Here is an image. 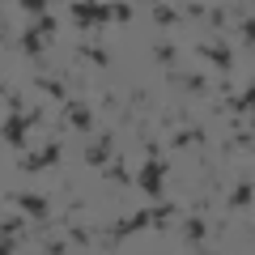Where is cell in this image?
Listing matches in <instances>:
<instances>
[{
	"instance_id": "23",
	"label": "cell",
	"mask_w": 255,
	"mask_h": 255,
	"mask_svg": "<svg viewBox=\"0 0 255 255\" xmlns=\"http://www.w3.org/2000/svg\"><path fill=\"white\" fill-rule=\"evenodd\" d=\"M0 234H4V238H17V234H21V217H4Z\"/></svg>"
},
{
	"instance_id": "5",
	"label": "cell",
	"mask_w": 255,
	"mask_h": 255,
	"mask_svg": "<svg viewBox=\"0 0 255 255\" xmlns=\"http://www.w3.org/2000/svg\"><path fill=\"white\" fill-rule=\"evenodd\" d=\"M60 153H64V145H60V140H47V145L38 149L34 157H21V170H30V174H34V170H47V166H55V162H60Z\"/></svg>"
},
{
	"instance_id": "22",
	"label": "cell",
	"mask_w": 255,
	"mask_h": 255,
	"mask_svg": "<svg viewBox=\"0 0 255 255\" xmlns=\"http://www.w3.org/2000/svg\"><path fill=\"white\" fill-rule=\"evenodd\" d=\"M38 34H43V38H55V30H60V26H55V17H51V13H47V17H38Z\"/></svg>"
},
{
	"instance_id": "29",
	"label": "cell",
	"mask_w": 255,
	"mask_h": 255,
	"mask_svg": "<svg viewBox=\"0 0 255 255\" xmlns=\"http://www.w3.org/2000/svg\"><path fill=\"white\" fill-rule=\"evenodd\" d=\"M0 255H17V243H13V238H4V243H0Z\"/></svg>"
},
{
	"instance_id": "17",
	"label": "cell",
	"mask_w": 255,
	"mask_h": 255,
	"mask_svg": "<svg viewBox=\"0 0 255 255\" xmlns=\"http://www.w3.org/2000/svg\"><path fill=\"white\" fill-rule=\"evenodd\" d=\"M153 21H157V26H174V21H179V9H170V4H153Z\"/></svg>"
},
{
	"instance_id": "25",
	"label": "cell",
	"mask_w": 255,
	"mask_h": 255,
	"mask_svg": "<svg viewBox=\"0 0 255 255\" xmlns=\"http://www.w3.org/2000/svg\"><path fill=\"white\" fill-rule=\"evenodd\" d=\"M115 9V21H132V4H111Z\"/></svg>"
},
{
	"instance_id": "4",
	"label": "cell",
	"mask_w": 255,
	"mask_h": 255,
	"mask_svg": "<svg viewBox=\"0 0 255 255\" xmlns=\"http://www.w3.org/2000/svg\"><path fill=\"white\" fill-rule=\"evenodd\" d=\"M9 204H17V213H30L34 221L51 217V204H47L43 196H30V191H9Z\"/></svg>"
},
{
	"instance_id": "18",
	"label": "cell",
	"mask_w": 255,
	"mask_h": 255,
	"mask_svg": "<svg viewBox=\"0 0 255 255\" xmlns=\"http://www.w3.org/2000/svg\"><path fill=\"white\" fill-rule=\"evenodd\" d=\"M183 234H187V243H200V238L209 234V226H204L200 217H191V221H187V230H183Z\"/></svg>"
},
{
	"instance_id": "1",
	"label": "cell",
	"mask_w": 255,
	"mask_h": 255,
	"mask_svg": "<svg viewBox=\"0 0 255 255\" xmlns=\"http://www.w3.org/2000/svg\"><path fill=\"white\" fill-rule=\"evenodd\" d=\"M170 204H157V209H140V213H132L128 221H119V226H111L107 230V243H119V238H128V234H136V230H145V226H162V217H170Z\"/></svg>"
},
{
	"instance_id": "12",
	"label": "cell",
	"mask_w": 255,
	"mask_h": 255,
	"mask_svg": "<svg viewBox=\"0 0 255 255\" xmlns=\"http://www.w3.org/2000/svg\"><path fill=\"white\" fill-rule=\"evenodd\" d=\"M21 51H26L30 60H38V55H43V34H38V30H26V34H21Z\"/></svg>"
},
{
	"instance_id": "13",
	"label": "cell",
	"mask_w": 255,
	"mask_h": 255,
	"mask_svg": "<svg viewBox=\"0 0 255 255\" xmlns=\"http://www.w3.org/2000/svg\"><path fill=\"white\" fill-rule=\"evenodd\" d=\"M34 85H38V94H47V98H55V102L68 94V90H64V81H55V77H38Z\"/></svg>"
},
{
	"instance_id": "6",
	"label": "cell",
	"mask_w": 255,
	"mask_h": 255,
	"mask_svg": "<svg viewBox=\"0 0 255 255\" xmlns=\"http://www.w3.org/2000/svg\"><path fill=\"white\" fill-rule=\"evenodd\" d=\"M64 124L73 128V132H90L94 128V107L90 102H68L64 107Z\"/></svg>"
},
{
	"instance_id": "2",
	"label": "cell",
	"mask_w": 255,
	"mask_h": 255,
	"mask_svg": "<svg viewBox=\"0 0 255 255\" xmlns=\"http://www.w3.org/2000/svg\"><path fill=\"white\" fill-rule=\"evenodd\" d=\"M162 183H166V166H162V157H149V162L140 166V174H136V187L145 191L149 200H157V196H162Z\"/></svg>"
},
{
	"instance_id": "26",
	"label": "cell",
	"mask_w": 255,
	"mask_h": 255,
	"mask_svg": "<svg viewBox=\"0 0 255 255\" xmlns=\"http://www.w3.org/2000/svg\"><path fill=\"white\" fill-rule=\"evenodd\" d=\"M243 38L255 47V17H247V21H243Z\"/></svg>"
},
{
	"instance_id": "15",
	"label": "cell",
	"mask_w": 255,
	"mask_h": 255,
	"mask_svg": "<svg viewBox=\"0 0 255 255\" xmlns=\"http://www.w3.org/2000/svg\"><path fill=\"white\" fill-rule=\"evenodd\" d=\"M153 60L162 64V68H170V64L179 60V47H170V43H157V47H153Z\"/></svg>"
},
{
	"instance_id": "8",
	"label": "cell",
	"mask_w": 255,
	"mask_h": 255,
	"mask_svg": "<svg viewBox=\"0 0 255 255\" xmlns=\"http://www.w3.org/2000/svg\"><path fill=\"white\" fill-rule=\"evenodd\" d=\"M196 51H200L204 60H213L221 73H226L230 64H234V55H230V47H226V43H204V47H196Z\"/></svg>"
},
{
	"instance_id": "11",
	"label": "cell",
	"mask_w": 255,
	"mask_h": 255,
	"mask_svg": "<svg viewBox=\"0 0 255 255\" xmlns=\"http://www.w3.org/2000/svg\"><path fill=\"white\" fill-rule=\"evenodd\" d=\"M251 200H255V187H251V183H238V187L230 191V209H247Z\"/></svg>"
},
{
	"instance_id": "14",
	"label": "cell",
	"mask_w": 255,
	"mask_h": 255,
	"mask_svg": "<svg viewBox=\"0 0 255 255\" xmlns=\"http://www.w3.org/2000/svg\"><path fill=\"white\" fill-rule=\"evenodd\" d=\"M107 183H119V187H128V183H136V179H132V170H128L124 162H111V166H107Z\"/></svg>"
},
{
	"instance_id": "19",
	"label": "cell",
	"mask_w": 255,
	"mask_h": 255,
	"mask_svg": "<svg viewBox=\"0 0 255 255\" xmlns=\"http://www.w3.org/2000/svg\"><path fill=\"white\" fill-rule=\"evenodd\" d=\"M81 55H85L90 64H98V68H107V64H111V55L102 51V47H81Z\"/></svg>"
},
{
	"instance_id": "27",
	"label": "cell",
	"mask_w": 255,
	"mask_h": 255,
	"mask_svg": "<svg viewBox=\"0 0 255 255\" xmlns=\"http://www.w3.org/2000/svg\"><path fill=\"white\" fill-rule=\"evenodd\" d=\"M64 251H68V247H64L60 238H47V255H64Z\"/></svg>"
},
{
	"instance_id": "3",
	"label": "cell",
	"mask_w": 255,
	"mask_h": 255,
	"mask_svg": "<svg viewBox=\"0 0 255 255\" xmlns=\"http://www.w3.org/2000/svg\"><path fill=\"white\" fill-rule=\"evenodd\" d=\"M73 21L81 30H90V26H102V21H115V9L111 4H73Z\"/></svg>"
},
{
	"instance_id": "20",
	"label": "cell",
	"mask_w": 255,
	"mask_h": 255,
	"mask_svg": "<svg viewBox=\"0 0 255 255\" xmlns=\"http://www.w3.org/2000/svg\"><path fill=\"white\" fill-rule=\"evenodd\" d=\"M174 81H179V85H187V90H191V94H200V90H204V85H209V81H204V77H200V73H187V77H174Z\"/></svg>"
},
{
	"instance_id": "9",
	"label": "cell",
	"mask_w": 255,
	"mask_h": 255,
	"mask_svg": "<svg viewBox=\"0 0 255 255\" xmlns=\"http://www.w3.org/2000/svg\"><path fill=\"white\" fill-rule=\"evenodd\" d=\"M85 166H111V136H98L85 149Z\"/></svg>"
},
{
	"instance_id": "28",
	"label": "cell",
	"mask_w": 255,
	"mask_h": 255,
	"mask_svg": "<svg viewBox=\"0 0 255 255\" xmlns=\"http://www.w3.org/2000/svg\"><path fill=\"white\" fill-rule=\"evenodd\" d=\"M209 21L221 30V26H226V9H209Z\"/></svg>"
},
{
	"instance_id": "24",
	"label": "cell",
	"mask_w": 255,
	"mask_h": 255,
	"mask_svg": "<svg viewBox=\"0 0 255 255\" xmlns=\"http://www.w3.org/2000/svg\"><path fill=\"white\" fill-rule=\"evenodd\" d=\"M21 9H26V13H38V17L51 13V9H47V0H21Z\"/></svg>"
},
{
	"instance_id": "16",
	"label": "cell",
	"mask_w": 255,
	"mask_h": 255,
	"mask_svg": "<svg viewBox=\"0 0 255 255\" xmlns=\"http://www.w3.org/2000/svg\"><path fill=\"white\" fill-rule=\"evenodd\" d=\"M230 111H234V115H247V111H255V85L243 94V98H230Z\"/></svg>"
},
{
	"instance_id": "30",
	"label": "cell",
	"mask_w": 255,
	"mask_h": 255,
	"mask_svg": "<svg viewBox=\"0 0 255 255\" xmlns=\"http://www.w3.org/2000/svg\"><path fill=\"white\" fill-rule=\"evenodd\" d=\"M204 255H213V251H204Z\"/></svg>"
},
{
	"instance_id": "10",
	"label": "cell",
	"mask_w": 255,
	"mask_h": 255,
	"mask_svg": "<svg viewBox=\"0 0 255 255\" xmlns=\"http://www.w3.org/2000/svg\"><path fill=\"white\" fill-rule=\"evenodd\" d=\"M200 140H204V132H200V128H183V132H174L170 149H187V145H200Z\"/></svg>"
},
{
	"instance_id": "7",
	"label": "cell",
	"mask_w": 255,
	"mask_h": 255,
	"mask_svg": "<svg viewBox=\"0 0 255 255\" xmlns=\"http://www.w3.org/2000/svg\"><path fill=\"white\" fill-rule=\"evenodd\" d=\"M30 128H34V124H30V115H9V119H4V140H9L17 153L26 149V132H30Z\"/></svg>"
},
{
	"instance_id": "21",
	"label": "cell",
	"mask_w": 255,
	"mask_h": 255,
	"mask_svg": "<svg viewBox=\"0 0 255 255\" xmlns=\"http://www.w3.org/2000/svg\"><path fill=\"white\" fill-rule=\"evenodd\" d=\"M68 234H73V243H81V247H90V243H94V230H90V226H73Z\"/></svg>"
}]
</instances>
